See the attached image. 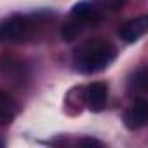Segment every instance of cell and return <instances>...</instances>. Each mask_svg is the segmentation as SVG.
<instances>
[{"mask_svg": "<svg viewBox=\"0 0 148 148\" xmlns=\"http://www.w3.org/2000/svg\"><path fill=\"white\" fill-rule=\"evenodd\" d=\"M117 58V47L101 38H92L84 42L71 58V64L79 73L92 75L106 70Z\"/></svg>", "mask_w": 148, "mask_h": 148, "instance_id": "6da1fadb", "label": "cell"}, {"mask_svg": "<svg viewBox=\"0 0 148 148\" xmlns=\"http://www.w3.org/2000/svg\"><path fill=\"white\" fill-rule=\"evenodd\" d=\"M49 12L11 14L0 19V44H25L37 37Z\"/></svg>", "mask_w": 148, "mask_h": 148, "instance_id": "7a4b0ae2", "label": "cell"}, {"mask_svg": "<svg viewBox=\"0 0 148 148\" xmlns=\"http://www.w3.org/2000/svg\"><path fill=\"white\" fill-rule=\"evenodd\" d=\"M82 92H84V103L91 112L99 113L105 110L106 101H108V84L106 82L103 80L91 82L89 86L82 89Z\"/></svg>", "mask_w": 148, "mask_h": 148, "instance_id": "3957f363", "label": "cell"}, {"mask_svg": "<svg viewBox=\"0 0 148 148\" xmlns=\"http://www.w3.org/2000/svg\"><path fill=\"white\" fill-rule=\"evenodd\" d=\"M148 122V101L145 98L134 99V103L124 112V124L131 131H138L145 127Z\"/></svg>", "mask_w": 148, "mask_h": 148, "instance_id": "277c9868", "label": "cell"}, {"mask_svg": "<svg viewBox=\"0 0 148 148\" xmlns=\"http://www.w3.org/2000/svg\"><path fill=\"white\" fill-rule=\"evenodd\" d=\"M146 28H148V18L146 16H138L134 19H129L120 30H119V35L124 42L127 44H134L138 42L145 33H146Z\"/></svg>", "mask_w": 148, "mask_h": 148, "instance_id": "5b68a950", "label": "cell"}, {"mask_svg": "<svg viewBox=\"0 0 148 148\" xmlns=\"http://www.w3.org/2000/svg\"><path fill=\"white\" fill-rule=\"evenodd\" d=\"M0 73L7 79V80H19L23 82L26 79V73H25V64L12 58V56H5L0 59Z\"/></svg>", "mask_w": 148, "mask_h": 148, "instance_id": "8992f818", "label": "cell"}, {"mask_svg": "<svg viewBox=\"0 0 148 148\" xmlns=\"http://www.w3.org/2000/svg\"><path fill=\"white\" fill-rule=\"evenodd\" d=\"M16 113H18V103L5 91L0 89V125L11 124Z\"/></svg>", "mask_w": 148, "mask_h": 148, "instance_id": "52a82bcc", "label": "cell"}, {"mask_svg": "<svg viewBox=\"0 0 148 148\" xmlns=\"http://www.w3.org/2000/svg\"><path fill=\"white\" fill-rule=\"evenodd\" d=\"M94 9L101 14V18L105 14H110V12H117L124 4L125 0H91Z\"/></svg>", "mask_w": 148, "mask_h": 148, "instance_id": "ba28073f", "label": "cell"}, {"mask_svg": "<svg viewBox=\"0 0 148 148\" xmlns=\"http://www.w3.org/2000/svg\"><path fill=\"white\" fill-rule=\"evenodd\" d=\"M127 87H129L131 92H145V89H146V70L143 66L138 68L131 75Z\"/></svg>", "mask_w": 148, "mask_h": 148, "instance_id": "9c48e42d", "label": "cell"}, {"mask_svg": "<svg viewBox=\"0 0 148 148\" xmlns=\"http://www.w3.org/2000/svg\"><path fill=\"white\" fill-rule=\"evenodd\" d=\"M77 145H80V146H103V143L99 139H94V138H82L77 141Z\"/></svg>", "mask_w": 148, "mask_h": 148, "instance_id": "30bf717a", "label": "cell"}, {"mask_svg": "<svg viewBox=\"0 0 148 148\" xmlns=\"http://www.w3.org/2000/svg\"><path fill=\"white\" fill-rule=\"evenodd\" d=\"M4 145H5V141H4L2 138H0V146H4Z\"/></svg>", "mask_w": 148, "mask_h": 148, "instance_id": "8fae6325", "label": "cell"}]
</instances>
